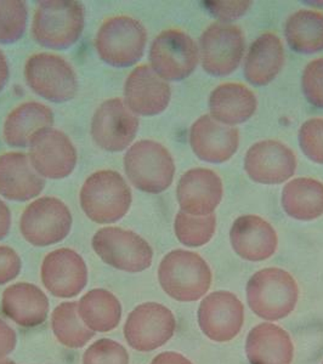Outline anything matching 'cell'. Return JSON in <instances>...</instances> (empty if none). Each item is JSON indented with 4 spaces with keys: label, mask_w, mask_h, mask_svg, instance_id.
<instances>
[{
    "label": "cell",
    "mask_w": 323,
    "mask_h": 364,
    "mask_svg": "<svg viewBox=\"0 0 323 364\" xmlns=\"http://www.w3.org/2000/svg\"><path fill=\"white\" fill-rule=\"evenodd\" d=\"M85 25V10L75 0H46L39 3L33 23L34 41L50 49H68L78 42Z\"/></svg>",
    "instance_id": "obj_1"
},
{
    "label": "cell",
    "mask_w": 323,
    "mask_h": 364,
    "mask_svg": "<svg viewBox=\"0 0 323 364\" xmlns=\"http://www.w3.org/2000/svg\"><path fill=\"white\" fill-rule=\"evenodd\" d=\"M80 207L96 224H112L123 219L132 205V190L115 170L90 175L80 190Z\"/></svg>",
    "instance_id": "obj_2"
},
{
    "label": "cell",
    "mask_w": 323,
    "mask_h": 364,
    "mask_svg": "<svg viewBox=\"0 0 323 364\" xmlns=\"http://www.w3.org/2000/svg\"><path fill=\"white\" fill-rule=\"evenodd\" d=\"M162 289L178 301H196L211 288V272L203 257L187 250L166 254L158 269Z\"/></svg>",
    "instance_id": "obj_3"
},
{
    "label": "cell",
    "mask_w": 323,
    "mask_h": 364,
    "mask_svg": "<svg viewBox=\"0 0 323 364\" xmlns=\"http://www.w3.org/2000/svg\"><path fill=\"white\" fill-rule=\"evenodd\" d=\"M147 32L133 17H111L101 25L95 38L96 53L110 66H133L145 53Z\"/></svg>",
    "instance_id": "obj_4"
},
{
    "label": "cell",
    "mask_w": 323,
    "mask_h": 364,
    "mask_svg": "<svg viewBox=\"0 0 323 364\" xmlns=\"http://www.w3.org/2000/svg\"><path fill=\"white\" fill-rule=\"evenodd\" d=\"M299 290L295 278L281 269H265L253 274L247 286L248 305L255 315L269 321L285 318L295 310Z\"/></svg>",
    "instance_id": "obj_5"
},
{
    "label": "cell",
    "mask_w": 323,
    "mask_h": 364,
    "mask_svg": "<svg viewBox=\"0 0 323 364\" xmlns=\"http://www.w3.org/2000/svg\"><path fill=\"white\" fill-rule=\"evenodd\" d=\"M125 169L137 190L152 195L168 190L174 180V159L169 151L156 141L141 140L129 147Z\"/></svg>",
    "instance_id": "obj_6"
},
{
    "label": "cell",
    "mask_w": 323,
    "mask_h": 364,
    "mask_svg": "<svg viewBox=\"0 0 323 364\" xmlns=\"http://www.w3.org/2000/svg\"><path fill=\"white\" fill-rule=\"evenodd\" d=\"M92 249L105 264L125 272H142L152 264L151 245L125 228H104L92 237Z\"/></svg>",
    "instance_id": "obj_7"
},
{
    "label": "cell",
    "mask_w": 323,
    "mask_h": 364,
    "mask_svg": "<svg viewBox=\"0 0 323 364\" xmlns=\"http://www.w3.org/2000/svg\"><path fill=\"white\" fill-rule=\"evenodd\" d=\"M25 78L28 87L43 99L63 104L75 99L78 79L75 70L58 55L39 53L27 60Z\"/></svg>",
    "instance_id": "obj_8"
},
{
    "label": "cell",
    "mask_w": 323,
    "mask_h": 364,
    "mask_svg": "<svg viewBox=\"0 0 323 364\" xmlns=\"http://www.w3.org/2000/svg\"><path fill=\"white\" fill-rule=\"evenodd\" d=\"M72 228L70 208L55 197L38 198L26 208L20 221L22 236L36 247H49L65 240Z\"/></svg>",
    "instance_id": "obj_9"
},
{
    "label": "cell",
    "mask_w": 323,
    "mask_h": 364,
    "mask_svg": "<svg viewBox=\"0 0 323 364\" xmlns=\"http://www.w3.org/2000/svg\"><path fill=\"white\" fill-rule=\"evenodd\" d=\"M198 48L194 39L179 29H168L154 38L149 49L152 70L164 80H184L198 63Z\"/></svg>",
    "instance_id": "obj_10"
},
{
    "label": "cell",
    "mask_w": 323,
    "mask_h": 364,
    "mask_svg": "<svg viewBox=\"0 0 323 364\" xmlns=\"http://www.w3.org/2000/svg\"><path fill=\"white\" fill-rule=\"evenodd\" d=\"M29 161L42 178L61 180L70 176L78 161L77 149L66 134L44 128L29 141Z\"/></svg>",
    "instance_id": "obj_11"
},
{
    "label": "cell",
    "mask_w": 323,
    "mask_h": 364,
    "mask_svg": "<svg viewBox=\"0 0 323 364\" xmlns=\"http://www.w3.org/2000/svg\"><path fill=\"white\" fill-rule=\"evenodd\" d=\"M202 66L208 75L224 77L240 66L245 54V37L237 26L213 23L201 41Z\"/></svg>",
    "instance_id": "obj_12"
},
{
    "label": "cell",
    "mask_w": 323,
    "mask_h": 364,
    "mask_svg": "<svg viewBox=\"0 0 323 364\" xmlns=\"http://www.w3.org/2000/svg\"><path fill=\"white\" fill-rule=\"evenodd\" d=\"M139 125L137 114L129 109L123 100H106L92 116V140L107 152H122L132 145Z\"/></svg>",
    "instance_id": "obj_13"
},
{
    "label": "cell",
    "mask_w": 323,
    "mask_h": 364,
    "mask_svg": "<svg viewBox=\"0 0 323 364\" xmlns=\"http://www.w3.org/2000/svg\"><path fill=\"white\" fill-rule=\"evenodd\" d=\"M175 326L171 311L161 304L146 302L128 316L125 326V340L137 351H154L171 339Z\"/></svg>",
    "instance_id": "obj_14"
},
{
    "label": "cell",
    "mask_w": 323,
    "mask_h": 364,
    "mask_svg": "<svg viewBox=\"0 0 323 364\" xmlns=\"http://www.w3.org/2000/svg\"><path fill=\"white\" fill-rule=\"evenodd\" d=\"M245 322V309L236 295L216 291L204 299L198 309V324L206 336L225 343L240 333Z\"/></svg>",
    "instance_id": "obj_15"
},
{
    "label": "cell",
    "mask_w": 323,
    "mask_h": 364,
    "mask_svg": "<svg viewBox=\"0 0 323 364\" xmlns=\"http://www.w3.org/2000/svg\"><path fill=\"white\" fill-rule=\"evenodd\" d=\"M245 169L253 181L280 185L295 175L297 158L293 151L280 141H260L245 154Z\"/></svg>",
    "instance_id": "obj_16"
},
{
    "label": "cell",
    "mask_w": 323,
    "mask_h": 364,
    "mask_svg": "<svg viewBox=\"0 0 323 364\" xmlns=\"http://www.w3.org/2000/svg\"><path fill=\"white\" fill-rule=\"evenodd\" d=\"M42 281L50 294L73 298L87 286V264L75 250L58 249L49 252L43 261Z\"/></svg>",
    "instance_id": "obj_17"
},
{
    "label": "cell",
    "mask_w": 323,
    "mask_h": 364,
    "mask_svg": "<svg viewBox=\"0 0 323 364\" xmlns=\"http://www.w3.org/2000/svg\"><path fill=\"white\" fill-rule=\"evenodd\" d=\"M171 99L166 80L152 70L139 66L128 75L125 84V102L134 114L157 116L166 111Z\"/></svg>",
    "instance_id": "obj_18"
},
{
    "label": "cell",
    "mask_w": 323,
    "mask_h": 364,
    "mask_svg": "<svg viewBox=\"0 0 323 364\" xmlns=\"http://www.w3.org/2000/svg\"><path fill=\"white\" fill-rule=\"evenodd\" d=\"M179 205L187 214H214L223 199V182L213 170L195 168L181 176L176 190Z\"/></svg>",
    "instance_id": "obj_19"
},
{
    "label": "cell",
    "mask_w": 323,
    "mask_h": 364,
    "mask_svg": "<svg viewBox=\"0 0 323 364\" xmlns=\"http://www.w3.org/2000/svg\"><path fill=\"white\" fill-rule=\"evenodd\" d=\"M190 144L194 154L207 163H224L236 154L240 145L238 130L221 124L213 117L202 116L190 130Z\"/></svg>",
    "instance_id": "obj_20"
},
{
    "label": "cell",
    "mask_w": 323,
    "mask_h": 364,
    "mask_svg": "<svg viewBox=\"0 0 323 364\" xmlns=\"http://www.w3.org/2000/svg\"><path fill=\"white\" fill-rule=\"evenodd\" d=\"M230 240L238 257L248 261H263L277 249L275 228L257 215L240 216L232 225Z\"/></svg>",
    "instance_id": "obj_21"
},
{
    "label": "cell",
    "mask_w": 323,
    "mask_h": 364,
    "mask_svg": "<svg viewBox=\"0 0 323 364\" xmlns=\"http://www.w3.org/2000/svg\"><path fill=\"white\" fill-rule=\"evenodd\" d=\"M46 180L27 154L8 152L0 156V196L13 202H27L41 195Z\"/></svg>",
    "instance_id": "obj_22"
},
{
    "label": "cell",
    "mask_w": 323,
    "mask_h": 364,
    "mask_svg": "<svg viewBox=\"0 0 323 364\" xmlns=\"http://www.w3.org/2000/svg\"><path fill=\"white\" fill-rule=\"evenodd\" d=\"M1 306L5 315L21 327L41 326L49 314L46 293L31 283H17L6 288Z\"/></svg>",
    "instance_id": "obj_23"
},
{
    "label": "cell",
    "mask_w": 323,
    "mask_h": 364,
    "mask_svg": "<svg viewBox=\"0 0 323 364\" xmlns=\"http://www.w3.org/2000/svg\"><path fill=\"white\" fill-rule=\"evenodd\" d=\"M245 353L250 364H290L295 348L286 331L264 323L249 333Z\"/></svg>",
    "instance_id": "obj_24"
},
{
    "label": "cell",
    "mask_w": 323,
    "mask_h": 364,
    "mask_svg": "<svg viewBox=\"0 0 323 364\" xmlns=\"http://www.w3.org/2000/svg\"><path fill=\"white\" fill-rule=\"evenodd\" d=\"M257 97L242 84L226 83L216 87L209 97V111L214 119L225 125L242 124L253 117Z\"/></svg>",
    "instance_id": "obj_25"
},
{
    "label": "cell",
    "mask_w": 323,
    "mask_h": 364,
    "mask_svg": "<svg viewBox=\"0 0 323 364\" xmlns=\"http://www.w3.org/2000/svg\"><path fill=\"white\" fill-rule=\"evenodd\" d=\"M285 65V49L281 39L272 33L258 38L249 48L245 61V78L257 87L271 83Z\"/></svg>",
    "instance_id": "obj_26"
},
{
    "label": "cell",
    "mask_w": 323,
    "mask_h": 364,
    "mask_svg": "<svg viewBox=\"0 0 323 364\" xmlns=\"http://www.w3.org/2000/svg\"><path fill=\"white\" fill-rule=\"evenodd\" d=\"M54 113L46 105L25 102L11 111L5 120L3 135L9 146L26 147L39 130L51 128Z\"/></svg>",
    "instance_id": "obj_27"
},
{
    "label": "cell",
    "mask_w": 323,
    "mask_h": 364,
    "mask_svg": "<svg viewBox=\"0 0 323 364\" xmlns=\"http://www.w3.org/2000/svg\"><path fill=\"white\" fill-rule=\"evenodd\" d=\"M282 207L295 220L319 219L323 215V183L311 178L292 180L282 192Z\"/></svg>",
    "instance_id": "obj_28"
},
{
    "label": "cell",
    "mask_w": 323,
    "mask_h": 364,
    "mask_svg": "<svg viewBox=\"0 0 323 364\" xmlns=\"http://www.w3.org/2000/svg\"><path fill=\"white\" fill-rule=\"evenodd\" d=\"M78 312L90 331L106 333L117 328L122 306L115 295L105 289L90 290L78 302Z\"/></svg>",
    "instance_id": "obj_29"
},
{
    "label": "cell",
    "mask_w": 323,
    "mask_h": 364,
    "mask_svg": "<svg viewBox=\"0 0 323 364\" xmlns=\"http://www.w3.org/2000/svg\"><path fill=\"white\" fill-rule=\"evenodd\" d=\"M290 49L299 54H315L323 50V14L300 10L290 15L285 25Z\"/></svg>",
    "instance_id": "obj_30"
},
{
    "label": "cell",
    "mask_w": 323,
    "mask_h": 364,
    "mask_svg": "<svg viewBox=\"0 0 323 364\" xmlns=\"http://www.w3.org/2000/svg\"><path fill=\"white\" fill-rule=\"evenodd\" d=\"M51 327L60 343L70 348H83L94 336V331L80 318L77 302H63L51 316Z\"/></svg>",
    "instance_id": "obj_31"
},
{
    "label": "cell",
    "mask_w": 323,
    "mask_h": 364,
    "mask_svg": "<svg viewBox=\"0 0 323 364\" xmlns=\"http://www.w3.org/2000/svg\"><path fill=\"white\" fill-rule=\"evenodd\" d=\"M216 218L214 214L196 216L180 211L175 218L174 231L179 242L186 247L196 248L207 245L214 236Z\"/></svg>",
    "instance_id": "obj_32"
},
{
    "label": "cell",
    "mask_w": 323,
    "mask_h": 364,
    "mask_svg": "<svg viewBox=\"0 0 323 364\" xmlns=\"http://www.w3.org/2000/svg\"><path fill=\"white\" fill-rule=\"evenodd\" d=\"M28 10L21 0H0V44H13L25 34Z\"/></svg>",
    "instance_id": "obj_33"
},
{
    "label": "cell",
    "mask_w": 323,
    "mask_h": 364,
    "mask_svg": "<svg viewBox=\"0 0 323 364\" xmlns=\"http://www.w3.org/2000/svg\"><path fill=\"white\" fill-rule=\"evenodd\" d=\"M83 364H129V355L120 343L101 339L85 351Z\"/></svg>",
    "instance_id": "obj_34"
},
{
    "label": "cell",
    "mask_w": 323,
    "mask_h": 364,
    "mask_svg": "<svg viewBox=\"0 0 323 364\" xmlns=\"http://www.w3.org/2000/svg\"><path fill=\"white\" fill-rule=\"evenodd\" d=\"M299 145L309 159L323 164V119L312 118L299 130Z\"/></svg>",
    "instance_id": "obj_35"
},
{
    "label": "cell",
    "mask_w": 323,
    "mask_h": 364,
    "mask_svg": "<svg viewBox=\"0 0 323 364\" xmlns=\"http://www.w3.org/2000/svg\"><path fill=\"white\" fill-rule=\"evenodd\" d=\"M302 94L315 107L323 108V58L311 61L302 75Z\"/></svg>",
    "instance_id": "obj_36"
},
{
    "label": "cell",
    "mask_w": 323,
    "mask_h": 364,
    "mask_svg": "<svg viewBox=\"0 0 323 364\" xmlns=\"http://www.w3.org/2000/svg\"><path fill=\"white\" fill-rule=\"evenodd\" d=\"M206 9L213 15L223 21H235L243 16L250 8V1H206Z\"/></svg>",
    "instance_id": "obj_37"
},
{
    "label": "cell",
    "mask_w": 323,
    "mask_h": 364,
    "mask_svg": "<svg viewBox=\"0 0 323 364\" xmlns=\"http://www.w3.org/2000/svg\"><path fill=\"white\" fill-rule=\"evenodd\" d=\"M21 259L13 248L0 247V286L13 281L21 272Z\"/></svg>",
    "instance_id": "obj_38"
},
{
    "label": "cell",
    "mask_w": 323,
    "mask_h": 364,
    "mask_svg": "<svg viewBox=\"0 0 323 364\" xmlns=\"http://www.w3.org/2000/svg\"><path fill=\"white\" fill-rule=\"evenodd\" d=\"M16 341L15 331L0 319V358H4L15 350Z\"/></svg>",
    "instance_id": "obj_39"
},
{
    "label": "cell",
    "mask_w": 323,
    "mask_h": 364,
    "mask_svg": "<svg viewBox=\"0 0 323 364\" xmlns=\"http://www.w3.org/2000/svg\"><path fill=\"white\" fill-rule=\"evenodd\" d=\"M11 228V213L8 205L0 199V240L8 236Z\"/></svg>",
    "instance_id": "obj_40"
},
{
    "label": "cell",
    "mask_w": 323,
    "mask_h": 364,
    "mask_svg": "<svg viewBox=\"0 0 323 364\" xmlns=\"http://www.w3.org/2000/svg\"><path fill=\"white\" fill-rule=\"evenodd\" d=\"M151 364H192L183 355L176 352H164L158 355Z\"/></svg>",
    "instance_id": "obj_41"
},
{
    "label": "cell",
    "mask_w": 323,
    "mask_h": 364,
    "mask_svg": "<svg viewBox=\"0 0 323 364\" xmlns=\"http://www.w3.org/2000/svg\"><path fill=\"white\" fill-rule=\"evenodd\" d=\"M9 77H10V70H9L8 60L0 51V91L3 90L8 83Z\"/></svg>",
    "instance_id": "obj_42"
},
{
    "label": "cell",
    "mask_w": 323,
    "mask_h": 364,
    "mask_svg": "<svg viewBox=\"0 0 323 364\" xmlns=\"http://www.w3.org/2000/svg\"><path fill=\"white\" fill-rule=\"evenodd\" d=\"M0 364H15L13 360H6V358H0Z\"/></svg>",
    "instance_id": "obj_43"
},
{
    "label": "cell",
    "mask_w": 323,
    "mask_h": 364,
    "mask_svg": "<svg viewBox=\"0 0 323 364\" xmlns=\"http://www.w3.org/2000/svg\"><path fill=\"white\" fill-rule=\"evenodd\" d=\"M323 364V363H322Z\"/></svg>",
    "instance_id": "obj_44"
}]
</instances>
